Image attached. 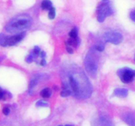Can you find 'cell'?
Masks as SVG:
<instances>
[{"instance_id": "6da1fadb", "label": "cell", "mask_w": 135, "mask_h": 126, "mask_svg": "<svg viewBox=\"0 0 135 126\" xmlns=\"http://www.w3.org/2000/svg\"><path fill=\"white\" fill-rule=\"evenodd\" d=\"M71 88L72 93L79 99H86L90 96L92 89L87 78L84 74L70 75L68 84L63 83V89Z\"/></svg>"}, {"instance_id": "7a4b0ae2", "label": "cell", "mask_w": 135, "mask_h": 126, "mask_svg": "<svg viewBox=\"0 0 135 126\" xmlns=\"http://www.w3.org/2000/svg\"><path fill=\"white\" fill-rule=\"evenodd\" d=\"M32 24V18L27 15L17 16L9 21L5 29L10 33H17L28 29Z\"/></svg>"}, {"instance_id": "3957f363", "label": "cell", "mask_w": 135, "mask_h": 126, "mask_svg": "<svg viewBox=\"0 0 135 126\" xmlns=\"http://www.w3.org/2000/svg\"><path fill=\"white\" fill-rule=\"evenodd\" d=\"M84 64L86 70L90 76L96 77L98 70V58L92 52L88 53L85 59Z\"/></svg>"}, {"instance_id": "277c9868", "label": "cell", "mask_w": 135, "mask_h": 126, "mask_svg": "<svg viewBox=\"0 0 135 126\" xmlns=\"http://www.w3.org/2000/svg\"><path fill=\"white\" fill-rule=\"evenodd\" d=\"M117 74L123 83H128L133 81L134 77H135V70L124 68L118 70Z\"/></svg>"}, {"instance_id": "5b68a950", "label": "cell", "mask_w": 135, "mask_h": 126, "mask_svg": "<svg viewBox=\"0 0 135 126\" xmlns=\"http://www.w3.org/2000/svg\"><path fill=\"white\" fill-rule=\"evenodd\" d=\"M113 14L112 9L107 3H104L100 5L98 15V20L100 23H103L107 16Z\"/></svg>"}, {"instance_id": "8992f818", "label": "cell", "mask_w": 135, "mask_h": 126, "mask_svg": "<svg viewBox=\"0 0 135 126\" xmlns=\"http://www.w3.org/2000/svg\"><path fill=\"white\" fill-rule=\"evenodd\" d=\"M103 38L106 42H110L115 45H118L123 41V37L119 32H108L103 35Z\"/></svg>"}, {"instance_id": "52a82bcc", "label": "cell", "mask_w": 135, "mask_h": 126, "mask_svg": "<svg viewBox=\"0 0 135 126\" xmlns=\"http://www.w3.org/2000/svg\"><path fill=\"white\" fill-rule=\"evenodd\" d=\"M25 36V33L17 34L13 36H7L5 41L4 47L7 46H13L21 41Z\"/></svg>"}, {"instance_id": "ba28073f", "label": "cell", "mask_w": 135, "mask_h": 126, "mask_svg": "<svg viewBox=\"0 0 135 126\" xmlns=\"http://www.w3.org/2000/svg\"><path fill=\"white\" fill-rule=\"evenodd\" d=\"M93 126H112L109 119L103 117H101L94 122Z\"/></svg>"}, {"instance_id": "9c48e42d", "label": "cell", "mask_w": 135, "mask_h": 126, "mask_svg": "<svg viewBox=\"0 0 135 126\" xmlns=\"http://www.w3.org/2000/svg\"><path fill=\"white\" fill-rule=\"evenodd\" d=\"M114 94L119 97H126L128 95V90L127 89H116L114 91Z\"/></svg>"}, {"instance_id": "30bf717a", "label": "cell", "mask_w": 135, "mask_h": 126, "mask_svg": "<svg viewBox=\"0 0 135 126\" xmlns=\"http://www.w3.org/2000/svg\"><path fill=\"white\" fill-rule=\"evenodd\" d=\"M125 121L131 126H135V115L127 114L125 116Z\"/></svg>"}, {"instance_id": "8fae6325", "label": "cell", "mask_w": 135, "mask_h": 126, "mask_svg": "<svg viewBox=\"0 0 135 126\" xmlns=\"http://www.w3.org/2000/svg\"><path fill=\"white\" fill-rule=\"evenodd\" d=\"M41 7L44 10H50L52 7V3L50 0H44L42 2Z\"/></svg>"}, {"instance_id": "7c38bea8", "label": "cell", "mask_w": 135, "mask_h": 126, "mask_svg": "<svg viewBox=\"0 0 135 126\" xmlns=\"http://www.w3.org/2000/svg\"><path fill=\"white\" fill-rule=\"evenodd\" d=\"M40 94L42 97L47 99V98H49L51 96V91L49 88H45L43 90H42V91L40 92Z\"/></svg>"}, {"instance_id": "4fadbf2b", "label": "cell", "mask_w": 135, "mask_h": 126, "mask_svg": "<svg viewBox=\"0 0 135 126\" xmlns=\"http://www.w3.org/2000/svg\"><path fill=\"white\" fill-rule=\"evenodd\" d=\"M78 38L76 39H74V38H70L69 40L66 41V44L69 46H76L78 45Z\"/></svg>"}, {"instance_id": "5bb4252c", "label": "cell", "mask_w": 135, "mask_h": 126, "mask_svg": "<svg viewBox=\"0 0 135 126\" xmlns=\"http://www.w3.org/2000/svg\"><path fill=\"white\" fill-rule=\"evenodd\" d=\"M48 17L51 20L54 19L55 17V9L54 7H51L50 10H49V13H48Z\"/></svg>"}, {"instance_id": "9a60e30c", "label": "cell", "mask_w": 135, "mask_h": 126, "mask_svg": "<svg viewBox=\"0 0 135 126\" xmlns=\"http://www.w3.org/2000/svg\"><path fill=\"white\" fill-rule=\"evenodd\" d=\"M69 36L71 37V38H74V39L78 38V31H77V29H76V28H73V29L70 32V33H69Z\"/></svg>"}, {"instance_id": "2e32d148", "label": "cell", "mask_w": 135, "mask_h": 126, "mask_svg": "<svg viewBox=\"0 0 135 126\" xmlns=\"http://www.w3.org/2000/svg\"><path fill=\"white\" fill-rule=\"evenodd\" d=\"M71 94H72V91L69 89H63V90L61 93V95L63 97H69Z\"/></svg>"}, {"instance_id": "e0dca14e", "label": "cell", "mask_w": 135, "mask_h": 126, "mask_svg": "<svg viewBox=\"0 0 135 126\" xmlns=\"http://www.w3.org/2000/svg\"><path fill=\"white\" fill-rule=\"evenodd\" d=\"M36 106H42V107H46L48 106V104L46 102L43 101H38L36 104Z\"/></svg>"}, {"instance_id": "ac0fdd59", "label": "cell", "mask_w": 135, "mask_h": 126, "mask_svg": "<svg viewBox=\"0 0 135 126\" xmlns=\"http://www.w3.org/2000/svg\"><path fill=\"white\" fill-rule=\"evenodd\" d=\"M40 53H41V51H40V47H35L34 50H33V53H32V55H33L34 56H38L39 55V54H40Z\"/></svg>"}, {"instance_id": "d6986e66", "label": "cell", "mask_w": 135, "mask_h": 126, "mask_svg": "<svg viewBox=\"0 0 135 126\" xmlns=\"http://www.w3.org/2000/svg\"><path fill=\"white\" fill-rule=\"evenodd\" d=\"M33 60H34V55L32 54L29 55L26 58V61L28 63H32V61H33Z\"/></svg>"}, {"instance_id": "ffe728a7", "label": "cell", "mask_w": 135, "mask_h": 126, "mask_svg": "<svg viewBox=\"0 0 135 126\" xmlns=\"http://www.w3.org/2000/svg\"><path fill=\"white\" fill-rule=\"evenodd\" d=\"M95 49L99 52H101L103 51V50H104V47H103V45H96V46H95Z\"/></svg>"}, {"instance_id": "44dd1931", "label": "cell", "mask_w": 135, "mask_h": 126, "mask_svg": "<svg viewBox=\"0 0 135 126\" xmlns=\"http://www.w3.org/2000/svg\"><path fill=\"white\" fill-rule=\"evenodd\" d=\"M9 112H10V110H9V108L8 107H5V108H3V113L5 116L9 115Z\"/></svg>"}, {"instance_id": "7402d4cb", "label": "cell", "mask_w": 135, "mask_h": 126, "mask_svg": "<svg viewBox=\"0 0 135 126\" xmlns=\"http://www.w3.org/2000/svg\"><path fill=\"white\" fill-rule=\"evenodd\" d=\"M130 17H131V20L135 23V10L131 12V14H130Z\"/></svg>"}, {"instance_id": "603a6c76", "label": "cell", "mask_w": 135, "mask_h": 126, "mask_svg": "<svg viewBox=\"0 0 135 126\" xmlns=\"http://www.w3.org/2000/svg\"><path fill=\"white\" fill-rule=\"evenodd\" d=\"M5 99V93L2 90V89L0 87V100Z\"/></svg>"}, {"instance_id": "cb8c5ba5", "label": "cell", "mask_w": 135, "mask_h": 126, "mask_svg": "<svg viewBox=\"0 0 135 126\" xmlns=\"http://www.w3.org/2000/svg\"><path fill=\"white\" fill-rule=\"evenodd\" d=\"M67 51L69 53H70V54H72V53H73V49L71 48V47H70L69 46H67Z\"/></svg>"}, {"instance_id": "d4e9b609", "label": "cell", "mask_w": 135, "mask_h": 126, "mask_svg": "<svg viewBox=\"0 0 135 126\" xmlns=\"http://www.w3.org/2000/svg\"><path fill=\"white\" fill-rule=\"evenodd\" d=\"M46 64V61L44 59H42L41 62H40V65L41 66H45Z\"/></svg>"}, {"instance_id": "484cf974", "label": "cell", "mask_w": 135, "mask_h": 126, "mask_svg": "<svg viewBox=\"0 0 135 126\" xmlns=\"http://www.w3.org/2000/svg\"><path fill=\"white\" fill-rule=\"evenodd\" d=\"M40 56H41V57L42 59H44V57L46 56V53L44 51H42L41 53H40Z\"/></svg>"}, {"instance_id": "4316f807", "label": "cell", "mask_w": 135, "mask_h": 126, "mask_svg": "<svg viewBox=\"0 0 135 126\" xmlns=\"http://www.w3.org/2000/svg\"><path fill=\"white\" fill-rule=\"evenodd\" d=\"M73 126V125H66V126Z\"/></svg>"}, {"instance_id": "83f0119b", "label": "cell", "mask_w": 135, "mask_h": 126, "mask_svg": "<svg viewBox=\"0 0 135 126\" xmlns=\"http://www.w3.org/2000/svg\"><path fill=\"white\" fill-rule=\"evenodd\" d=\"M103 1H108V0H103Z\"/></svg>"}]
</instances>
